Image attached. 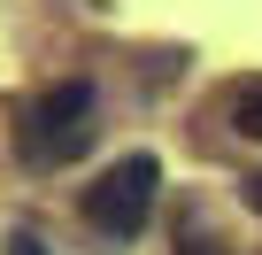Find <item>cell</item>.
<instances>
[{
  "label": "cell",
  "mask_w": 262,
  "mask_h": 255,
  "mask_svg": "<svg viewBox=\"0 0 262 255\" xmlns=\"http://www.w3.org/2000/svg\"><path fill=\"white\" fill-rule=\"evenodd\" d=\"M24 163H39V170H54V163H77L85 155V140H93V85L85 77H62L54 93H39L31 108H24Z\"/></svg>",
  "instance_id": "obj_1"
},
{
  "label": "cell",
  "mask_w": 262,
  "mask_h": 255,
  "mask_svg": "<svg viewBox=\"0 0 262 255\" xmlns=\"http://www.w3.org/2000/svg\"><path fill=\"white\" fill-rule=\"evenodd\" d=\"M231 124H239V132H247V140H262V77L231 93Z\"/></svg>",
  "instance_id": "obj_3"
},
{
  "label": "cell",
  "mask_w": 262,
  "mask_h": 255,
  "mask_svg": "<svg viewBox=\"0 0 262 255\" xmlns=\"http://www.w3.org/2000/svg\"><path fill=\"white\" fill-rule=\"evenodd\" d=\"M178 255H216V240H178Z\"/></svg>",
  "instance_id": "obj_4"
},
{
  "label": "cell",
  "mask_w": 262,
  "mask_h": 255,
  "mask_svg": "<svg viewBox=\"0 0 262 255\" xmlns=\"http://www.w3.org/2000/svg\"><path fill=\"white\" fill-rule=\"evenodd\" d=\"M155 186H162V163L155 155H123L116 170H100L85 186V224L108 232V240H131V232L155 217Z\"/></svg>",
  "instance_id": "obj_2"
}]
</instances>
